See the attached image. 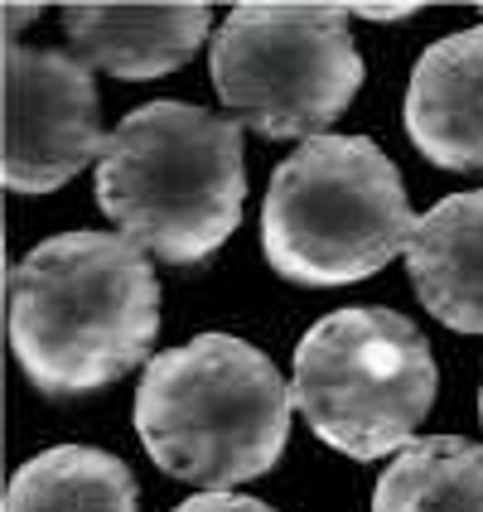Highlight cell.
Listing matches in <instances>:
<instances>
[{"label":"cell","mask_w":483,"mask_h":512,"mask_svg":"<svg viewBox=\"0 0 483 512\" xmlns=\"http://www.w3.org/2000/svg\"><path fill=\"white\" fill-rule=\"evenodd\" d=\"M10 348L44 397H83L141 368L160 281L121 232H58L10 266Z\"/></svg>","instance_id":"1"},{"label":"cell","mask_w":483,"mask_h":512,"mask_svg":"<svg viewBox=\"0 0 483 512\" xmlns=\"http://www.w3.org/2000/svg\"><path fill=\"white\" fill-rule=\"evenodd\" d=\"M242 126L189 102H145L116 121L97 160V203L155 261H208L242 223Z\"/></svg>","instance_id":"2"},{"label":"cell","mask_w":483,"mask_h":512,"mask_svg":"<svg viewBox=\"0 0 483 512\" xmlns=\"http://www.w3.org/2000/svg\"><path fill=\"white\" fill-rule=\"evenodd\" d=\"M290 411L295 397L276 363L232 334H199L155 353L136 392L145 455L208 493L271 474L290 440Z\"/></svg>","instance_id":"3"},{"label":"cell","mask_w":483,"mask_h":512,"mask_svg":"<svg viewBox=\"0 0 483 512\" xmlns=\"http://www.w3.org/2000/svg\"><path fill=\"white\" fill-rule=\"evenodd\" d=\"M416 213L368 136H314L285 155L261 203V252L295 285H353L411 247Z\"/></svg>","instance_id":"4"},{"label":"cell","mask_w":483,"mask_h":512,"mask_svg":"<svg viewBox=\"0 0 483 512\" xmlns=\"http://www.w3.org/2000/svg\"><path fill=\"white\" fill-rule=\"evenodd\" d=\"M426 334L387 305L324 314L295 348L290 397L305 426L348 459H387L416 445L435 406Z\"/></svg>","instance_id":"5"},{"label":"cell","mask_w":483,"mask_h":512,"mask_svg":"<svg viewBox=\"0 0 483 512\" xmlns=\"http://www.w3.org/2000/svg\"><path fill=\"white\" fill-rule=\"evenodd\" d=\"M343 5H237L213 34V87L237 126L266 141H314L363 87Z\"/></svg>","instance_id":"6"},{"label":"cell","mask_w":483,"mask_h":512,"mask_svg":"<svg viewBox=\"0 0 483 512\" xmlns=\"http://www.w3.org/2000/svg\"><path fill=\"white\" fill-rule=\"evenodd\" d=\"M102 145L92 68L63 49L5 44V189L54 194Z\"/></svg>","instance_id":"7"},{"label":"cell","mask_w":483,"mask_h":512,"mask_svg":"<svg viewBox=\"0 0 483 512\" xmlns=\"http://www.w3.org/2000/svg\"><path fill=\"white\" fill-rule=\"evenodd\" d=\"M406 136L440 170L483 174V25L445 34L416 58Z\"/></svg>","instance_id":"8"},{"label":"cell","mask_w":483,"mask_h":512,"mask_svg":"<svg viewBox=\"0 0 483 512\" xmlns=\"http://www.w3.org/2000/svg\"><path fill=\"white\" fill-rule=\"evenodd\" d=\"M208 29V5H63L68 54L112 78H160L184 68Z\"/></svg>","instance_id":"9"},{"label":"cell","mask_w":483,"mask_h":512,"mask_svg":"<svg viewBox=\"0 0 483 512\" xmlns=\"http://www.w3.org/2000/svg\"><path fill=\"white\" fill-rule=\"evenodd\" d=\"M406 271L426 314L459 334H483V189L430 208L411 232Z\"/></svg>","instance_id":"10"},{"label":"cell","mask_w":483,"mask_h":512,"mask_svg":"<svg viewBox=\"0 0 483 512\" xmlns=\"http://www.w3.org/2000/svg\"><path fill=\"white\" fill-rule=\"evenodd\" d=\"M5 512H141L131 469L97 445H54L15 469Z\"/></svg>","instance_id":"11"},{"label":"cell","mask_w":483,"mask_h":512,"mask_svg":"<svg viewBox=\"0 0 483 512\" xmlns=\"http://www.w3.org/2000/svg\"><path fill=\"white\" fill-rule=\"evenodd\" d=\"M372 512H483V445L459 435L416 440L382 469Z\"/></svg>","instance_id":"12"},{"label":"cell","mask_w":483,"mask_h":512,"mask_svg":"<svg viewBox=\"0 0 483 512\" xmlns=\"http://www.w3.org/2000/svg\"><path fill=\"white\" fill-rule=\"evenodd\" d=\"M174 512H276V508H266L261 498H247V493H194Z\"/></svg>","instance_id":"13"},{"label":"cell","mask_w":483,"mask_h":512,"mask_svg":"<svg viewBox=\"0 0 483 512\" xmlns=\"http://www.w3.org/2000/svg\"><path fill=\"white\" fill-rule=\"evenodd\" d=\"M39 15H44V5H5V44H20V34H25Z\"/></svg>","instance_id":"14"},{"label":"cell","mask_w":483,"mask_h":512,"mask_svg":"<svg viewBox=\"0 0 483 512\" xmlns=\"http://www.w3.org/2000/svg\"><path fill=\"white\" fill-rule=\"evenodd\" d=\"M348 15H363V20H406L416 15V5H343Z\"/></svg>","instance_id":"15"},{"label":"cell","mask_w":483,"mask_h":512,"mask_svg":"<svg viewBox=\"0 0 483 512\" xmlns=\"http://www.w3.org/2000/svg\"><path fill=\"white\" fill-rule=\"evenodd\" d=\"M479 421H483V387H479Z\"/></svg>","instance_id":"16"},{"label":"cell","mask_w":483,"mask_h":512,"mask_svg":"<svg viewBox=\"0 0 483 512\" xmlns=\"http://www.w3.org/2000/svg\"><path fill=\"white\" fill-rule=\"evenodd\" d=\"M479 15H483V5H479Z\"/></svg>","instance_id":"17"}]
</instances>
